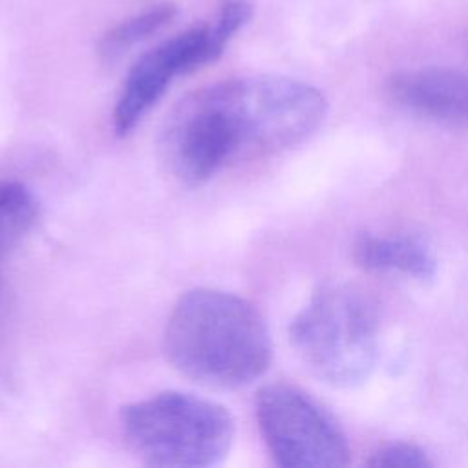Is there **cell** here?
<instances>
[{
  "label": "cell",
  "instance_id": "6da1fadb",
  "mask_svg": "<svg viewBox=\"0 0 468 468\" xmlns=\"http://www.w3.org/2000/svg\"><path fill=\"white\" fill-rule=\"evenodd\" d=\"M325 110L324 95L296 79L221 80L172 108L159 135L161 159L181 183L201 185L229 165L305 141L322 124Z\"/></svg>",
  "mask_w": 468,
  "mask_h": 468
},
{
  "label": "cell",
  "instance_id": "7a4b0ae2",
  "mask_svg": "<svg viewBox=\"0 0 468 468\" xmlns=\"http://www.w3.org/2000/svg\"><path fill=\"white\" fill-rule=\"evenodd\" d=\"M163 340L179 373L216 389L254 382L272 358L271 333L260 311L249 300L218 289L185 292L172 307Z\"/></svg>",
  "mask_w": 468,
  "mask_h": 468
},
{
  "label": "cell",
  "instance_id": "3957f363",
  "mask_svg": "<svg viewBox=\"0 0 468 468\" xmlns=\"http://www.w3.org/2000/svg\"><path fill=\"white\" fill-rule=\"evenodd\" d=\"M119 426L128 448L150 466L207 468L234 442V419L221 404L185 391H161L126 404Z\"/></svg>",
  "mask_w": 468,
  "mask_h": 468
},
{
  "label": "cell",
  "instance_id": "277c9868",
  "mask_svg": "<svg viewBox=\"0 0 468 468\" xmlns=\"http://www.w3.org/2000/svg\"><path fill=\"white\" fill-rule=\"evenodd\" d=\"M289 340L318 378L338 388L356 386L377 360V305L356 287L322 285L291 320Z\"/></svg>",
  "mask_w": 468,
  "mask_h": 468
},
{
  "label": "cell",
  "instance_id": "5b68a950",
  "mask_svg": "<svg viewBox=\"0 0 468 468\" xmlns=\"http://www.w3.org/2000/svg\"><path fill=\"white\" fill-rule=\"evenodd\" d=\"M250 15L252 5L247 0H225L212 22L190 27L141 55L130 68L115 102V133L128 135L176 79L214 62Z\"/></svg>",
  "mask_w": 468,
  "mask_h": 468
},
{
  "label": "cell",
  "instance_id": "8992f818",
  "mask_svg": "<svg viewBox=\"0 0 468 468\" xmlns=\"http://www.w3.org/2000/svg\"><path fill=\"white\" fill-rule=\"evenodd\" d=\"M256 420L280 466L333 468L347 464L349 446L340 426L296 386L272 382L260 388Z\"/></svg>",
  "mask_w": 468,
  "mask_h": 468
},
{
  "label": "cell",
  "instance_id": "52a82bcc",
  "mask_svg": "<svg viewBox=\"0 0 468 468\" xmlns=\"http://www.w3.org/2000/svg\"><path fill=\"white\" fill-rule=\"evenodd\" d=\"M386 93L397 106L446 121H468V75L450 68L397 71L386 80Z\"/></svg>",
  "mask_w": 468,
  "mask_h": 468
},
{
  "label": "cell",
  "instance_id": "ba28073f",
  "mask_svg": "<svg viewBox=\"0 0 468 468\" xmlns=\"http://www.w3.org/2000/svg\"><path fill=\"white\" fill-rule=\"evenodd\" d=\"M353 258L367 271L400 272L415 280H431L437 271L433 249L413 234H364L353 245Z\"/></svg>",
  "mask_w": 468,
  "mask_h": 468
},
{
  "label": "cell",
  "instance_id": "9c48e42d",
  "mask_svg": "<svg viewBox=\"0 0 468 468\" xmlns=\"http://www.w3.org/2000/svg\"><path fill=\"white\" fill-rule=\"evenodd\" d=\"M37 221L35 194L18 181L0 183V265L24 243Z\"/></svg>",
  "mask_w": 468,
  "mask_h": 468
},
{
  "label": "cell",
  "instance_id": "30bf717a",
  "mask_svg": "<svg viewBox=\"0 0 468 468\" xmlns=\"http://www.w3.org/2000/svg\"><path fill=\"white\" fill-rule=\"evenodd\" d=\"M176 11L177 7L172 2H163L115 24L101 38V44H99L101 55L112 60L126 53L130 48L150 38L152 35L161 31L166 24H170V20L176 16Z\"/></svg>",
  "mask_w": 468,
  "mask_h": 468
},
{
  "label": "cell",
  "instance_id": "8fae6325",
  "mask_svg": "<svg viewBox=\"0 0 468 468\" xmlns=\"http://www.w3.org/2000/svg\"><path fill=\"white\" fill-rule=\"evenodd\" d=\"M367 464L371 466H402V468H422V466H431V461L420 450L419 446L411 442H389L382 448H378L369 459Z\"/></svg>",
  "mask_w": 468,
  "mask_h": 468
}]
</instances>
